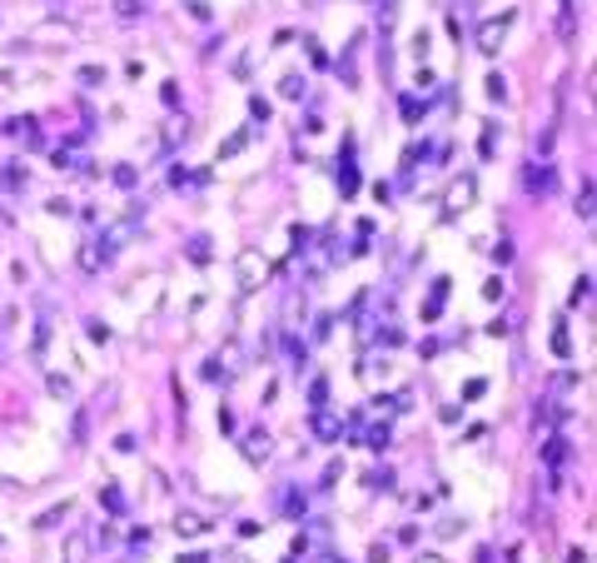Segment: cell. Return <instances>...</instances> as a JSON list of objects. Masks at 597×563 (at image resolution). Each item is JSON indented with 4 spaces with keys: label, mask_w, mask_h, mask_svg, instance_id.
<instances>
[{
    "label": "cell",
    "mask_w": 597,
    "mask_h": 563,
    "mask_svg": "<svg viewBox=\"0 0 597 563\" xmlns=\"http://www.w3.org/2000/svg\"><path fill=\"white\" fill-rule=\"evenodd\" d=\"M264 275H269V264H264L259 255H254V249H244V255H239V284H244V289H254Z\"/></svg>",
    "instance_id": "cell-1"
},
{
    "label": "cell",
    "mask_w": 597,
    "mask_h": 563,
    "mask_svg": "<svg viewBox=\"0 0 597 563\" xmlns=\"http://www.w3.org/2000/svg\"><path fill=\"white\" fill-rule=\"evenodd\" d=\"M508 25H513V15H503V20H488V25L478 30V50H488V55H493V50L503 45V35H508Z\"/></svg>",
    "instance_id": "cell-2"
},
{
    "label": "cell",
    "mask_w": 597,
    "mask_h": 563,
    "mask_svg": "<svg viewBox=\"0 0 597 563\" xmlns=\"http://www.w3.org/2000/svg\"><path fill=\"white\" fill-rule=\"evenodd\" d=\"M473 195H478V180H473V175H458L453 190H448V210H468V204H473Z\"/></svg>",
    "instance_id": "cell-3"
},
{
    "label": "cell",
    "mask_w": 597,
    "mask_h": 563,
    "mask_svg": "<svg viewBox=\"0 0 597 563\" xmlns=\"http://www.w3.org/2000/svg\"><path fill=\"white\" fill-rule=\"evenodd\" d=\"M552 184H558V180H552V164L538 160V164L528 170V190H532V195H552Z\"/></svg>",
    "instance_id": "cell-4"
},
{
    "label": "cell",
    "mask_w": 597,
    "mask_h": 563,
    "mask_svg": "<svg viewBox=\"0 0 597 563\" xmlns=\"http://www.w3.org/2000/svg\"><path fill=\"white\" fill-rule=\"evenodd\" d=\"M269 449H274V444H269V434H264V429L244 434V454L254 458V464H264V458H269Z\"/></svg>",
    "instance_id": "cell-5"
},
{
    "label": "cell",
    "mask_w": 597,
    "mask_h": 563,
    "mask_svg": "<svg viewBox=\"0 0 597 563\" xmlns=\"http://www.w3.org/2000/svg\"><path fill=\"white\" fill-rule=\"evenodd\" d=\"M65 563H90V533H70L65 538Z\"/></svg>",
    "instance_id": "cell-6"
},
{
    "label": "cell",
    "mask_w": 597,
    "mask_h": 563,
    "mask_svg": "<svg viewBox=\"0 0 597 563\" xmlns=\"http://www.w3.org/2000/svg\"><path fill=\"white\" fill-rule=\"evenodd\" d=\"M314 434H318V439H338V434H344V419H334L329 409H318L314 414Z\"/></svg>",
    "instance_id": "cell-7"
},
{
    "label": "cell",
    "mask_w": 597,
    "mask_h": 563,
    "mask_svg": "<svg viewBox=\"0 0 597 563\" xmlns=\"http://www.w3.org/2000/svg\"><path fill=\"white\" fill-rule=\"evenodd\" d=\"M443 299H448V279H438V284H433L428 304H423V319H438V315H443Z\"/></svg>",
    "instance_id": "cell-8"
},
{
    "label": "cell",
    "mask_w": 597,
    "mask_h": 563,
    "mask_svg": "<svg viewBox=\"0 0 597 563\" xmlns=\"http://www.w3.org/2000/svg\"><path fill=\"white\" fill-rule=\"evenodd\" d=\"M175 529H180V533H204L209 524H204L199 513H180V518H175Z\"/></svg>",
    "instance_id": "cell-9"
},
{
    "label": "cell",
    "mask_w": 597,
    "mask_h": 563,
    "mask_svg": "<svg viewBox=\"0 0 597 563\" xmlns=\"http://www.w3.org/2000/svg\"><path fill=\"white\" fill-rule=\"evenodd\" d=\"M115 15H120V20H135V15H144V0H115Z\"/></svg>",
    "instance_id": "cell-10"
},
{
    "label": "cell",
    "mask_w": 597,
    "mask_h": 563,
    "mask_svg": "<svg viewBox=\"0 0 597 563\" xmlns=\"http://www.w3.org/2000/svg\"><path fill=\"white\" fill-rule=\"evenodd\" d=\"M244 145H249V130H239V135H229V140L219 145V155L229 160V155H239V150H244Z\"/></svg>",
    "instance_id": "cell-11"
},
{
    "label": "cell",
    "mask_w": 597,
    "mask_h": 563,
    "mask_svg": "<svg viewBox=\"0 0 597 563\" xmlns=\"http://www.w3.org/2000/svg\"><path fill=\"white\" fill-rule=\"evenodd\" d=\"M249 115H254V125H264V120H269V100L254 95V100H249Z\"/></svg>",
    "instance_id": "cell-12"
},
{
    "label": "cell",
    "mask_w": 597,
    "mask_h": 563,
    "mask_svg": "<svg viewBox=\"0 0 597 563\" xmlns=\"http://www.w3.org/2000/svg\"><path fill=\"white\" fill-rule=\"evenodd\" d=\"M552 349H558V359H567V324L552 329Z\"/></svg>",
    "instance_id": "cell-13"
},
{
    "label": "cell",
    "mask_w": 597,
    "mask_h": 563,
    "mask_svg": "<svg viewBox=\"0 0 597 563\" xmlns=\"http://www.w3.org/2000/svg\"><path fill=\"white\" fill-rule=\"evenodd\" d=\"M364 444H373V449H383V444H389V424H373Z\"/></svg>",
    "instance_id": "cell-14"
},
{
    "label": "cell",
    "mask_w": 597,
    "mask_h": 563,
    "mask_svg": "<svg viewBox=\"0 0 597 563\" xmlns=\"http://www.w3.org/2000/svg\"><path fill=\"white\" fill-rule=\"evenodd\" d=\"M578 215L592 220V184H583V195H578Z\"/></svg>",
    "instance_id": "cell-15"
},
{
    "label": "cell",
    "mask_w": 597,
    "mask_h": 563,
    "mask_svg": "<svg viewBox=\"0 0 597 563\" xmlns=\"http://www.w3.org/2000/svg\"><path fill=\"white\" fill-rule=\"evenodd\" d=\"M543 454H547V464H563V454H567V444H563V439H552V444H547Z\"/></svg>",
    "instance_id": "cell-16"
},
{
    "label": "cell",
    "mask_w": 597,
    "mask_h": 563,
    "mask_svg": "<svg viewBox=\"0 0 597 563\" xmlns=\"http://www.w3.org/2000/svg\"><path fill=\"white\" fill-rule=\"evenodd\" d=\"M279 90L294 100V95H304V80H298V75H284V85H279Z\"/></svg>",
    "instance_id": "cell-17"
},
{
    "label": "cell",
    "mask_w": 597,
    "mask_h": 563,
    "mask_svg": "<svg viewBox=\"0 0 597 563\" xmlns=\"http://www.w3.org/2000/svg\"><path fill=\"white\" fill-rule=\"evenodd\" d=\"M403 120H409V125L423 120V105H418V100H403Z\"/></svg>",
    "instance_id": "cell-18"
},
{
    "label": "cell",
    "mask_w": 597,
    "mask_h": 563,
    "mask_svg": "<svg viewBox=\"0 0 597 563\" xmlns=\"http://www.w3.org/2000/svg\"><path fill=\"white\" fill-rule=\"evenodd\" d=\"M50 394H60V399L70 394V379H65V374H50Z\"/></svg>",
    "instance_id": "cell-19"
},
{
    "label": "cell",
    "mask_w": 597,
    "mask_h": 563,
    "mask_svg": "<svg viewBox=\"0 0 597 563\" xmlns=\"http://www.w3.org/2000/svg\"><path fill=\"white\" fill-rule=\"evenodd\" d=\"M488 95H493V100H503V95H508V85H503V75H488Z\"/></svg>",
    "instance_id": "cell-20"
},
{
    "label": "cell",
    "mask_w": 597,
    "mask_h": 563,
    "mask_svg": "<svg viewBox=\"0 0 597 563\" xmlns=\"http://www.w3.org/2000/svg\"><path fill=\"white\" fill-rule=\"evenodd\" d=\"M180 563H209V553H184Z\"/></svg>",
    "instance_id": "cell-21"
},
{
    "label": "cell",
    "mask_w": 597,
    "mask_h": 563,
    "mask_svg": "<svg viewBox=\"0 0 597 563\" xmlns=\"http://www.w3.org/2000/svg\"><path fill=\"white\" fill-rule=\"evenodd\" d=\"M418 563H443V558L438 553H418Z\"/></svg>",
    "instance_id": "cell-22"
},
{
    "label": "cell",
    "mask_w": 597,
    "mask_h": 563,
    "mask_svg": "<svg viewBox=\"0 0 597 563\" xmlns=\"http://www.w3.org/2000/svg\"><path fill=\"white\" fill-rule=\"evenodd\" d=\"M304 6H324V0H304Z\"/></svg>",
    "instance_id": "cell-23"
}]
</instances>
